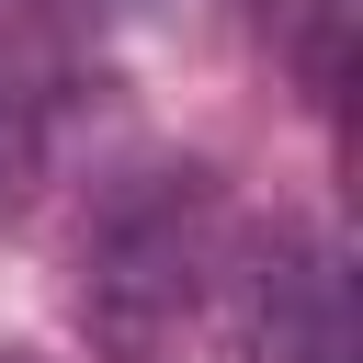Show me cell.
Returning <instances> with one entry per match:
<instances>
[{"instance_id": "obj_1", "label": "cell", "mask_w": 363, "mask_h": 363, "mask_svg": "<svg viewBox=\"0 0 363 363\" xmlns=\"http://www.w3.org/2000/svg\"><path fill=\"white\" fill-rule=\"evenodd\" d=\"M227 284H238V329L261 363H352V272L318 227L272 216V238H250Z\"/></svg>"}, {"instance_id": "obj_2", "label": "cell", "mask_w": 363, "mask_h": 363, "mask_svg": "<svg viewBox=\"0 0 363 363\" xmlns=\"http://www.w3.org/2000/svg\"><path fill=\"white\" fill-rule=\"evenodd\" d=\"M34 182H45V125H34V102H23L11 68H0V216L34 204Z\"/></svg>"}]
</instances>
